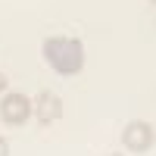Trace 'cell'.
<instances>
[{
  "label": "cell",
  "instance_id": "6da1fadb",
  "mask_svg": "<svg viewBox=\"0 0 156 156\" xmlns=\"http://www.w3.org/2000/svg\"><path fill=\"white\" fill-rule=\"evenodd\" d=\"M44 59L59 75H78L84 69V44L78 37H47Z\"/></svg>",
  "mask_w": 156,
  "mask_h": 156
},
{
  "label": "cell",
  "instance_id": "7a4b0ae2",
  "mask_svg": "<svg viewBox=\"0 0 156 156\" xmlns=\"http://www.w3.org/2000/svg\"><path fill=\"white\" fill-rule=\"evenodd\" d=\"M31 119V100L25 94H16V90H6L3 97H0V122L3 125H12L19 128Z\"/></svg>",
  "mask_w": 156,
  "mask_h": 156
},
{
  "label": "cell",
  "instance_id": "3957f363",
  "mask_svg": "<svg viewBox=\"0 0 156 156\" xmlns=\"http://www.w3.org/2000/svg\"><path fill=\"white\" fill-rule=\"evenodd\" d=\"M153 140H156V128L153 122H128L125 131H122V147L128 153H150L153 150Z\"/></svg>",
  "mask_w": 156,
  "mask_h": 156
},
{
  "label": "cell",
  "instance_id": "277c9868",
  "mask_svg": "<svg viewBox=\"0 0 156 156\" xmlns=\"http://www.w3.org/2000/svg\"><path fill=\"white\" fill-rule=\"evenodd\" d=\"M31 112L37 115V122H41V125H53V122L62 119L66 106H62V100L53 94V90H41V94L31 100Z\"/></svg>",
  "mask_w": 156,
  "mask_h": 156
},
{
  "label": "cell",
  "instance_id": "5b68a950",
  "mask_svg": "<svg viewBox=\"0 0 156 156\" xmlns=\"http://www.w3.org/2000/svg\"><path fill=\"white\" fill-rule=\"evenodd\" d=\"M6 87H9V78H6L3 72H0V97H3V94H6Z\"/></svg>",
  "mask_w": 156,
  "mask_h": 156
},
{
  "label": "cell",
  "instance_id": "8992f818",
  "mask_svg": "<svg viewBox=\"0 0 156 156\" xmlns=\"http://www.w3.org/2000/svg\"><path fill=\"white\" fill-rule=\"evenodd\" d=\"M0 156H9V140L0 137Z\"/></svg>",
  "mask_w": 156,
  "mask_h": 156
},
{
  "label": "cell",
  "instance_id": "52a82bcc",
  "mask_svg": "<svg viewBox=\"0 0 156 156\" xmlns=\"http://www.w3.org/2000/svg\"><path fill=\"white\" fill-rule=\"evenodd\" d=\"M109 156H125V153H109Z\"/></svg>",
  "mask_w": 156,
  "mask_h": 156
}]
</instances>
